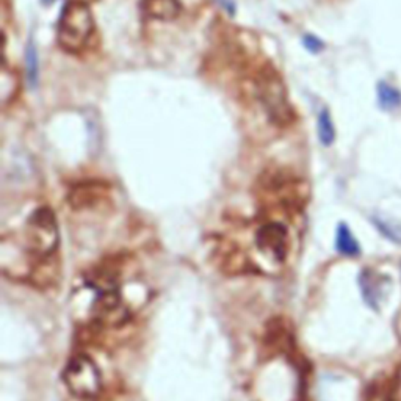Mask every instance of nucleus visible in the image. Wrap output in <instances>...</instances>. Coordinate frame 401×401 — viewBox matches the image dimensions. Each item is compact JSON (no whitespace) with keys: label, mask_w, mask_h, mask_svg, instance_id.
<instances>
[{"label":"nucleus","mask_w":401,"mask_h":401,"mask_svg":"<svg viewBox=\"0 0 401 401\" xmlns=\"http://www.w3.org/2000/svg\"><path fill=\"white\" fill-rule=\"evenodd\" d=\"M253 85L254 95L271 123L279 127H287L295 121V110L292 107L287 87L273 66L265 64L257 69Z\"/></svg>","instance_id":"f257e3e1"},{"label":"nucleus","mask_w":401,"mask_h":401,"mask_svg":"<svg viewBox=\"0 0 401 401\" xmlns=\"http://www.w3.org/2000/svg\"><path fill=\"white\" fill-rule=\"evenodd\" d=\"M95 18L85 0H68L56 27V41L68 54H78L88 46L95 33Z\"/></svg>","instance_id":"f03ea898"},{"label":"nucleus","mask_w":401,"mask_h":401,"mask_svg":"<svg viewBox=\"0 0 401 401\" xmlns=\"http://www.w3.org/2000/svg\"><path fill=\"white\" fill-rule=\"evenodd\" d=\"M25 249L40 261L50 259L59 249V226L49 207H40L25 223Z\"/></svg>","instance_id":"7ed1b4c3"},{"label":"nucleus","mask_w":401,"mask_h":401,"mask_svg":"<svg viewBox=\"0 0 401 401\" xmlns=\"http://www.w3.org/2000/svg\"><path fill=\"white\" fill-rule=\"evenodd\" d=\"M63 381L74 397L95 400L102 390V375L97 364L87 354H76L63 370Z\"/></svg>","instance_id":"20e7f679"},{"label":"nucleus","mask_w":401,"mask_h":401,"mask_svg":"<svg viewBox=\"0 0 401 401\" xmlns=\"http://www.w3.org/2000/svg\"><path fill=\"white\" fill-rule=\"evenodd\" d=\"M256 245L268 259L282 262L289 249L287 227L279 223V221H268L257 231Z\"/></svg>","instance_id":"39448f33"},{"label":"nucleus","mask_w":401,"mask_h":401,"mask_svg":"<svg viewBox=\"0 0 401 401\" xmlns=\"http://www.w3.org/2000/svg\"><path fill=\"white\" fill-rule=\"evenodd\" d=\"M141 13L150 19L173 20L182 11L181 0H141Z\"/></svg>","instance_id":"423d86ee"},{"label":"nucleus","mask_w":401,"mask_h":401,"mask_svg":"<svg viewBox=\"0 0 401 401\" xmlns=\"http://www.w3.org/2000/svg\"><path fill=\"white\" fill-rule=\"evenodd\" d=\"M376 99L379 109L384 112L398 110L401 107V91L385 80L376 85Z\"/></svg>","instance_id":"0eeeda50"},{"label":"nucleus","mask_w":401,"mask_h":401,"mask_svg":"<svg viewBox=\"0 0 401 401\" xmlns=\"http://www.w3.org/2000/svg\"><path fill=\"white\" fill-rule=\"evenodd\" d=\"M335 248H337L342 256L347 257H356L361 253L359 241L354 239L353 232L345 223H340L337 227V235H335Z\"/></svg>","instance_id":"6e6552de"},{"label":"nucleus","mask_w":401,"mask_h":401,"mask_svg":"<svg viewBox=\"0 0 401 401\" xmlns=\"http://www.w3.org/2000/svg\"><path fill=\"white\" fill-rule=\"evenodd\" d=\"M359 285L362 290L364 299L367 301V304L373 309H378L379 306V290H381V285L378 284V281L375 279V275L370 273V271H364L359 277Z\"/></svg>","instance_id":"1a4fd4ad"},{"label":"nucleus","mask_w":401,"mask_h":401,"mask_svg":"<svg viewBox=\"0 0 401 401\" xmlns=\"http://www.w3.org/2000/svg\"><path fill=\"white\" fill-rule=\"evenodd\" d=\"M25 71H27V82L30 88H37L38 78H40V60H38V50L35 46L33 40L28 41L25 47Z\"/></svg>","instance_id":"9d476101"},{"label":"nucleus","mask_w":401,"mask_h":401,"mask_svg":"<svg viewBox=\"0 0 401 401\" xmlns=\"http://www.w3.org/2000/svg\"><path fill=\"white\" fill-rule=\"evenodd\" d=\"M317 131H318V140L323 146H331L335 141V127L334 121L331 118V113L328 109H323L318 114L317 121Z\"/></svg>","instance_id":"9b49d317"},{"label":"nucleus","mask_w":401,"mask_h":401,"mask_svg":"<svg viewBox=\"0 0 401 401\" xmlns=\"http://www.w3.org/2000/svg\"><path fill=\"white\" fill-rule=\"evenodd\" d=\"M373 223L384 237H388L389 240L395 241V243H401V227L400 226H397L395 223H390V221L388 220H379V218H373Z\"/></svg>","instance_id":"f8f14e48"},{"label":"nucleus","mask_w":401,"mask_h":401,"mask_svg":"<svg viewBox=\"0 0 401 401\" xmlns=\"http://www.w3.org/2000/svg\"><path fill=\"white\" fill-rule=\"evenodd\" d=\"M303 44L311 54H320L325 49V42L318 37H315V35H304Z\"/></svg>","instance_id":"ddd939ff"},{"label":"nucleus","mask_w":401,"mask_h":401,"mask_svg":"<svg viewBox=\"0 0 401 401\" xmlns=\"http://www.w3.org/2000/svg\"><path fill=\"white\" fill-rule=\"evenodd\" d=\"M221 2V5L225 6V8L231 13V14H234V11H235V6H234V4H232V0H220Z\"/></svg>","instance_id":"4468645a"},{"label":"nucleus","mask_w":401,"mask_h":401,"mask_svg":"<svg viewBox=\"0 0 401 401\" xmlns=\"http://www.w3.org/2000/svg\"><path fill=\"white\" fill-rule=\"evenodd\" d=\"M41 2H42V4H44V5H50V4H54V2H55V0H41Z\"/></svg>","instance_id":"2eb2a0df"}]
</instances>
